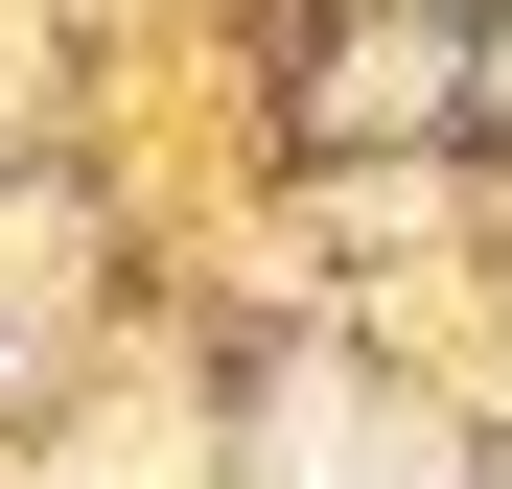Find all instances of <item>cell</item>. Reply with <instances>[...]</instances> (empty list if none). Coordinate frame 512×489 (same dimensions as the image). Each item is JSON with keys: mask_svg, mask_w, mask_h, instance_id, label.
Segmentation results:
<instances>
[{"mask_svg": "<svg viewBox=\"0 0 512 489\" xmlns=\"http://www.w3.org/2000/svg\"><path fill=\"white\" fill-rule=\"evenodd\" d=\"M303 489H443V443L373 420V396H303Z\"/></svg>", "mask_w": 512, "mask_h": 489, "instance_id": "cell-1", "label": "cell"}]
</instances>
